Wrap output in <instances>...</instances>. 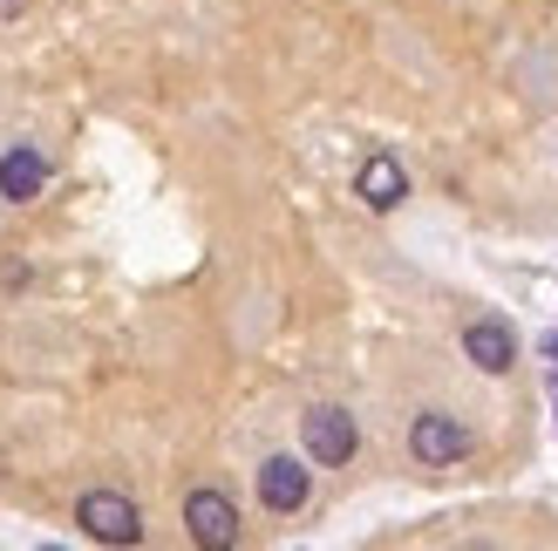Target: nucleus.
<instances>
[{
    "label": "nucleus",
    "mask_w": 558,
    "mask_h": 551,
    "mask_svg": "<svg viewBox=\"0 0 558 551\" xmlns=\"http://www.w3.org/2000/svg\"><path fill=\"white\" fill-rule=\"evenodd\" d=\"M300 436H306V456H314L320 470H341V463L361 450V429H354V416H348V408H333V402L306 408V416H300Z\"/></svg>",
    "instance_id": "f257e3e1"
},
{
    "label": "nucleus",
    "mask_w": 558,
    "mask_h": 551,
    "mask_svg": "<svg viewBox=\"0 0 558 551\" xmlns=\"http://www.w3.org/2000/svg\"><path fill=\"white\" fill-rule=\"evenodd\" d=\"M75 525L89 531L96 544H136V538H144V511H136L123 490H89V498L75 504Z\"/></svg>",
    "instance_id": "f03ea898"
},
{
    "label": "nucleus",
    "mask_w": 558,
    "mask_h": 551,
    "mask_svg": "<svg viewBox=\"0 0 558 551\" xmlns=\"http://www.w3.org/2000/svg\"><path fill=\"white\" fill-rule=\"evenodd\" d=\"M184 531L205 551H232L239 544V504L226 498V490H191L184 498Z\"/></svg>",
    "instance_id": "7ed1b4c3"
},
{
    "label": "nucleus",
    "mask_w": 558,
    "mask_h": 551,
    "mask_svg": "<svg viewBox=\"0 0 558 551\" xmlns=\"http://www.w3.org/2000/svg\"><path fill=\"white\" fill-rule=\"evenodd\" d=\"M409 450H415V463L442 470V463H463V456H470V429H463L457 416H442V408H429V416H415Z\"/></svg>",
    "instance_id": "20e7f679"
},
{
    "label": "nucleus",
    "mask_w": 558,
    "mask_h": 551,
    "mask_svg": "<svg viewBox=\"0 0 558 551\" xmlns=\"http://www.w3.org/2000/svg\"><path fill=\"white\" fill-rule=\"evenodd\" d=\"M306 490H314V477H306L300 456H266V463H259V504H266V511L293 517V511L306 504Z\"/></svg>",
    "instance_id": "39448f33"
},
{
    "label": "nucleus",
    "mask_w": 558,
    "mask_h": 551,
    "mask_svg": "<svg viewBox=\"0 0 558 551\" xmlns=\"http://www.w3.org/2000/svg\"><path fill=\"white\" fill-rule=\"evenodd\" d=\"M354 198L368 205V211H396L402 198H409V171L388 150H375V157H361V171H354Z\"/></svg>",
    "instance_id": "423d86ee"
},
{
    "label": "nucleus",
    "mask_w": 558,
    "mask_h": 551,
    "mask_svg": "<svg viewBox=\"0 0 558 551\" xmlns=\"http://www.w3.org/2000/svg\"><path fill=\"white\" fill-rule=\"evenodd\" d=\"M463 354H470V362H477L484 375H505V368L518 362V334H511V327L497 320V314H484V320H470V327H463Z\"/></svg>",
    "instance_id": "0eeeda50"
},
{
    "label": "nucleus",
    "mask_w": 558,
    "mask_h": 551,
    "mask_svg": "<svg viewBox=\"0 0 558 551\" xmlns=\"http://www.w3.org/2000/svg\"><path fill=\"white\" fill-rule=\"evenodd\" d=\"M41 184H48V157L41 150H8L0 157V198L8 205H27V198H41Z\"/></svg>",
    "instance_id": "6e6552de"
},
{
    "label": "nucleus",
    "mask_w": 558,
    "mask_h": 551,
    "mask_svg": "<svg viewBox=\"0 0 558 551\" xmlns=\"http://www.w3.org/2000/svg\"><path fill=\"white\" fill-rule=\"evenodd\" d=\"M27 14V0H0V27H8V21H21Z\"/></svg>",
    "instance_id": "1a4fd4ad"
}]
</instances>
